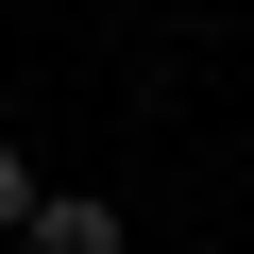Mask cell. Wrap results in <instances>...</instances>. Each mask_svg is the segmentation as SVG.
Listing matches in <instances>:
<instances>
[{
	"instance_id": "cell-1",
	"label": "cell",
	"mask_w": 254,
	"mask_h": 254,
	"mask_svg": "<svg viewBox=\"0 0 254 254\" xmlns=\"http://www.w3.org/2000/svg\"><path fill=\"white\" fill-rule=\"evenodd\" d=\"M17 254H136V203H119V187H34Z\"/></svg>"
},
{
	"instance_id": "cell-2",
	"label": "cell",
	"mask_w": 254,
	"mask_h": 254,
	"mask_svg": "<svg viewBox=\"0 0 254 254\" xmlns=\"http://www.w3.org/2000/svg\"><path fill=\"white\" fill-rule=\"evenodd\" d=\"M34 187H51V170H34V136H0V237L34 220Z\"/></svg>"
}]
</instances>
